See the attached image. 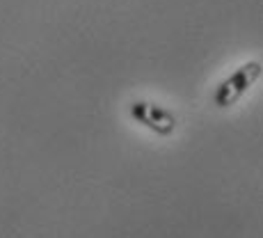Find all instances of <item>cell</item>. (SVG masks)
Listing matches in <instances>:
<instances>
[{"instance_id":"2","label":"cell","mask_w":263,"mask_h":238,"mask_svg":"<svg viewBox=\"0 0 263 238\" xmlns=\"http://www.w3.org/2000/svg\"><path fill=\"white\" fill-rule=\"evenodd\" d=\"M130 117L158 135H172L176 129L174 115L158 108L156 103H149V101H135V103L130 105Z\"/></svg>"},{"instance_id":"1","label":"cell","mask_w":263,"mask_h":238,"mask_svg":"<svg viewBox=\"0 0 263 238\" xmlns=\"http://www.w3.org/2000/svg\"><path fill=\"white\" fill-rule=\"evenodd\" d=\"M261 78V62L250 60L242 67H238L224 83H220V87L215 89V105L217 108H229L240 99L256 80Z\"/></svg>"}]
</instances>
